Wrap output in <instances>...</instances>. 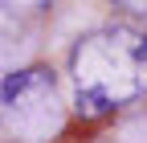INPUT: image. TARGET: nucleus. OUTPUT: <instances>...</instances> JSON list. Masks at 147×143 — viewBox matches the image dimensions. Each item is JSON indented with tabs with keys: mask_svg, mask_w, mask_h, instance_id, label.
I'll return each mask as SVG.
<instances>
[{
	"mask_svg": "<svg viewBox=\"0 0 147 143\" xmlns=\"http://www.w3.org/2000/svg\"><path fill=\"white\" fill-rule=\"evenodd\" d=\"M57 74L49 65H25L0 74V131L25 143H41L61 131Z\"/></svg>",
	"mask_w": 147,
	"mask_h": 143,
	"instance_id": "nucleus-2",
	"label": "nucleus"
},
{
	"mask_svg": "<svg viewBox=\"0 0 147 143\" xmlns=\"http://www.w3.org/2000/svg\"><path fill=\"white\" fill-rule=\"evenodd\" d=\"M74 82V111L82 119H102L147 94V29L131 21L98 25L74 41L65 57Z\"/></svg>",
	"mask_w": 147,
	"mask_h": 143,
	"instance_id": "nucleus-1",
	"label": "nucleus"
}]
</instances>
